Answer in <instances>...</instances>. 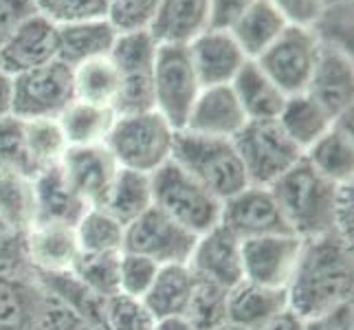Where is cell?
Returning a JSON list of instances; mask_svg holds the SVG:
<instances>
[{
  "mask_svg": "<svg viewBox=\"0 0 354 330\" xmlns=\"http://www.w3.org/2000/svg\"><path fill=\"white\" fill-rule=\"evenodd\" d=\"M352 244L337 234L304 240L286 286L288 309L304 320L352 302Z\"/></svg>",
  "mask_w": 354,
  "mask_h": 330,
  "instance_id": "obj_1",
  "label": "cell"
},
{
  "mask_svg": "<svg viewBox=\"0 0 354 330\" xmlns=\"http://www.w3.org/2000/svg\"><path fill=\"white\" fill-rule=\"evenodd\" d=\"M337 183L326 178L301 158L271 187L282 210L288 229L301 240L335 234V205L339 196Z\"/></svg>",
  "mask_w": 354,
  "mask_h": 330,
  "instance_id": "obj_2",
  "label": "cell"
},
{
  "mask_svg": "<svg viewBox=\"0 0 354 330\" xmlns=\"http://www.w3.org/2000/svg\"><path fill=\"white\" fill-rule=\"evenodd\" d=\"M172 161L196 178L221 201L249 185L234 139L205 137L189 130H176Z\"/></svg>",
  "mask_w": 354,
  "mask_h": 330,
  "instance_id": "obj_3",
  "label": "cell"
},
{
  "mask_svg": "<svg viewBox=\"0 0 354 330\" xmlns=\"http://www.w3.org/2000/svg\"><path fill=\"white\" fill-rule=\"evenodd\" d=\"M176 130L156 110L117 115L115 126L106 139L119 167L152 174L172 158Z\"/></svg>",
  "mask_w": 354,
  "mask_h": 330,
  "instance_id": "obj_4",
  "label": "cell"
},
{
  "mask_svg": "<svg viewBox=\"0 0 354 330\" xmlns=\"http://www.w3.org/2000/svg\"><path fill=\"white\" fill-rule=\"evenodd\" d=\"M152 205L180 227L201 236L221 223L223 201L189 176L172 158L150 174Z\"/></svg>",
  "mask_w": 354,
  "mask_h": 330,
  "instance_id": "obj_5",
  "label": "cell"
},
{
  "mask_svg": "<svg viewBox=\"0 0 354 330\" xmlns=\"http://www.w3.org/2000/svg\"><path fill=\"white\" fill-rule=\"evenodd\" d=\"M234 145L247 172L249 185L271 187L279 176H284L304 158V152L288 139L277 119L247 121L234 137Z\"/></svg>",
  "mask_w": 354,
  "mask_h": 330,
  "instance_id": "obj_6",
  "label": "cell"
},
{
  "mask_svg": "<svg viewBox=\"0 0 354 330\" xmlns=\"http://www.w3.org/2000/svg\"><path fill=\"white\" fill-rule=\"evenodd\" d=\"M158 44L150 31L119 33L111 59L119 73L117 115L141 113L154 108V66Z\"/></svg>",
  "mask_w": 354,
  "mask_h": 330,
  "instance_id": "obj_7",
  "label": "cell"
},
{
  "mask_svg": "<svg viewBox=\"0 0 354 330\" xmlns=\"http://www.w3.org/2000/svg\"><path fill=\"white\" fill-rule=\"evenodd\" d=\"M73 100V68L59 59L11 77V115L18 119H57Z\"/></svg>",
  "mask_w": 354,
  "mask_h": 330,
  "instance_id": "obj_8",
  "label": "cell"
},
{
  "mask_svg": "<svg viewBox=\"0 0 354 330\" xmlns=\"http://www.w3.org/2000/svg\"><path fill=\"white\" fill-rule=\"evenodd\" d=\"M203 84L192 64L187 44H158L154 66V110L174 130H183Z\"/></svg>",
  "mask_w": 354,
  "mask_h": 330,
  "instance_id": "obj_9",
  "label": "cell"
},
{
  "mask_svg": "<svg viewBox=\"0 0 354 330\" xmlns=\"http://www.w3.org/2000/svg\"><path fill=\"white\" fill-rule=\"evenodd\" d=\"M319 51L322 42L313 29L288 24L282 35L255 62L288 97L306 93Z\"/></svg>",
  "mask_w": 354,
  "mask_h": 330,
  "instance_id": "obj_10",
  "label": "cell"
},
{
  "mask_svg": "<svg viewBox=\"0 0 354 330\" xmlns=\"http://www.w3.org/2000/svg\"><path fill=\"white\" fill-rule=\"evenodd\" d=\"M196 238L192 231L180 227L161 210L152 205L148 212L126 225L124 251H132L154 260L158 266L187 264Z\"/></svg>",
  "mask_w": 354,
  "mask_h": 330,
  "instance_id": "obj_11",
  "label": "cell"
},
{
  "mask_svg": "<svg viewBox=\"0 0 354 330\" xmlns=\"http://www.w3.org/2000/svg\"><path fill=\"white\" fill-rule=\"evenodd\" d=\"M304 240L295 234H273L242 240V277L247 282L286 288Z\"/></svg>",
  "mask_w": 354,
  "mask_h": 330,
  "instance_id": "obj_12",
  "label": "cell"
},
{
  "mask_svg": "<svg viewBox=\"0 0 354 330\" xmlns=\"http://www.w3.org/2000/svg\"><path fill=\"white\" fill-rule=\"evenodd\" d=\"M221 225L227 227L238 240L288 234L290 231L273 192L260 185H247L234 196L225 199Z\"/></svg>",
  "mask_w": 354,
  "mask_h": 330,
  "instance_id": "obj_13",
  "label": "cell"
},
{
  "mask_svg": "<svg viewBox=\"0 0 354 330\" xmlns=\"http://www.w3.org/2000/svg\"><path fill=\"white\" fill-rule=\"evenodd\" d=\"M59 169L73 192L88 207H102L117 178L119 165L106 143L68 145Z\"/></svg>",
  "mask_w": 354,
  "mask_h": 330,
  "instance_id": "obj_14",
  "label": "cell"
},
{
  "mask_svg": "<svg viewBox=\"0 0 354 330\" xmlns=\"http://www.w3.org/2000/svg\"><path fill=\"white\" fill-rule=\"evenodd\" d=\"M187 266L198 279L231 291L242 282V240L218 223L196 238Z\"/></svg>",
  "mask_w": 354,
  "mask_h": 330,
  "instance_id": "obj_15",
  "label": "cell"
},
{
  "mask_svg": "<svg viewBox=\"0 0 354 330\" xmlns=\"http://www.w3.org/2000/svg\"><path fill=\"white\" fill-rule=\"evenodd\" d=\"M27 264L38 275L71 273L80 260L75 227L62 223H33L24 234Z\"/></svg>",
  "mask_w": 354,
  "mask_h": 330,
  "instance_id": "obj_16",
  "label": "cell"
},
{
  "mask_svg": "<svg viewBox=\"0 0 354 330\" xmlns=\"http://www.w3.org/2000/svg\"><path fill=\"white\" fill-rule=\"evenodd\" d=\"M53 59H57V27L40 14L24 20L0 48V71L11 77Z\"/></svg>",
  "mask_w": 354,
  "mask_h": 330,
  "instance_id": "obj_17",
  "label": "cell"
},
{
  "mask_svg": "<svg viewBox=\"0 0 354 330\" xmlns=\"http://www.w3.org/2000/svg\"><path fill=\"white\" fill-rule=\"evenodd\" d=\"M247 121L249 119L231 84H223V86H205L198 93L183 130L205 134V137L234 139Z\"/></svg>",
  "mask_w": 354,
  "mask_h": 330,
  "instance_id": "obj_18",
  "label": "cell"
},
{
  "mask_svg": "<svg viewBox=\"0 0 354 330\" xmlns=\"http://www.w3.org/2000/svg\"><path fill=\"white\" fill-rule=\"evenodd\" d=\"M306 93L317 104L324 106L326 113L333 119L352 110V97H354L352 55L339 51V48L322 46Z\"/></svg>",
  "mask_w": 354,
  "mask_h": 330,
  "instance_id": "obj_19",
  "label": "cell"
},
{
  "mask_svg": "<svg viewBox=\"0 0 354 330\" xmlns=\"http://www.w3.org/2000/svg\"><path fill=\"white\" fill-rule=\"evenodd\" d=\"M187 48L203 89L231 84L247 62V55L227 29H207L194 38Z\"/></svg>",
  "mask_w": 354,
  "mask_h": 330,
  "instance_id": "obj_20",
  "label": "cell"
},
{
  "mask_svg": "<svg viewBox=\"0 0 354 330\" xmlns=\"http://www.w3.org/2000/svg\"><path fill=\"white\" fill-rule=\"evenodd\" d=\"M46 291L35 273H0V330H42Z\"/></svg>",
  "mask_w": 354,
  "mask_h": 330,
  "instance_id": "obj_21",
  "label": "cell"
},
{
  "mask_svg": "<svg viewBox=\"0 0 354 330\" xmlns=\"http://www.w3.org/2000/svg\"><path fill=\"white\" fill-rule=\"evenodd\" d=\"M304 158L326 178L337 185L352 183L354 174V145H352V110L339 115L330 130L304 152Z\"/></svg>",
  "mask_w": 354,
  "mask_h": 330,
  "instance_id": "obj_22",
  "label": "cell"
},
{
  "mask_svg": "<svg viewBox=\"0 0 354 330\" xmlns=\"http://www.w3.org/2000/svg\"><path fill=\"white\" fill-rule=\"evenodd\" d=\"M35 223H62L77 225L82 214L88 210L73 187L66 183L59 165L46 167L33 176Z\"/></svg>",
  "mask_w": 354,
  "mask_h": 330,
  "instance_id": "obj_23",
  "label": "cell"
},
{
  "mask_svg": "<svg viewBox=\"0 0 354 330\" xmlns=\"http://www.w3.org/2000/svg\"><path fill=\"white\" fill-rule=\"evenodd\" d=\"M288 309L286 288L260 286L242 279L229 291L227 322L244 330H260L268 322Z\"/></svg>",
  "mask_w": 354,
  "mask_h": 330,
  "instance_id": "obj_24",
  "label": "cell"
},
{
  "mask_svg": "<svg viewBox=\"0 0 354 330\" xmlns=\"http://www.w3.org/2000/svg\"><path fill=\"white\" fill-rule=\"evenodd\" d=\"M209 29V0H163L150 24L156 44H189Z\"/></svg>",
  "mask_w": 354,
  "mask_h": 330,
  "instance_id": "obj_25",
  "label": "cell"
},
{
  "mask_svg": "<svg viewBox=\"0 0 354 330\" xmlns=\"http://www.w3.org/2000/svg\"><path fill=\"white\" fill-rule=\"evenodd\" d=\"M117 29L108 20L57 27V59L75 68L88 59L108 57L117 42Z\"/></svg>",
  "mask_w": 354,
  "mask_h": 330,
  "instance_id": "obj_26",
  "label": "cell"
},
{
  "mask_svg": "<svg viewBox=\"0 0 354 330\" xmlns=\"http://www.w3.org/2000/svg\"><path fill=\"white\" fill-rule=\"evenodd\" d=\"M238 102L249 121L277 119L282 113L286 95L277 89V84L258 66L255 59H247L231 82Z\"/></svg>",
  "mask_w": 354,
  "mask_h": 330,
  "instance_id": "obj_27",
  "label": "cell"
},
{
  "mask_svg": "<svg viewBox=\"0 0 354 330\" xmlns=\"http://www.w3.org/2000/svg\"><path fill=\"white\" fill-rule=\"evenodd\" d=\"M286 27V18L268 0H253L227 31L234 35L247 59H258Z\"/></svg>",
  "mask_w": 354,
  "mask_h": 330,
  "instance_id": "obj_28",
  "label": "cell"
},
{
  "mask_svg": "<svg viewBox=\"0 0 354 330\" xmlns=\"http://www.w3.org/2000/svg\"><path fill=\"white\" fill-rule=\"evenodd\" d=\"M196 286V275L187 264H165L158 268L150 291L143 295L145 309L154 320L185 315L192 291Z\"/></svg>",
  "mask_w": 354,
  "mask_h": 330,
  "instance_id": "obj_29",
  "label": "cell"
},
{
  "mask_svg": "<svg viewBox=\"0 0 354 330\" xmlns=\"http://www.w3.org/2000/svg\"><path fill=\"white\" fill-rule=\"evenodd\" d=\"M333 121L335 119L326 113V108L317 104L308 93L288 95L282 113L277 115V124L301 152L319 141L330 130Z\"/></svg>",
  "mask_w": 354,
  "mask_h": 330,
  "instance_id": "obj_30",
  "label": "cell"
},
{
  "mask_svg": "<svg viewBox=\"0 0 354 330\" xmlns=\"http://www.w3.org/2000/svg\"><path fill=\"white\" fill-rule=\"evenodd\" d=\"M117 119V110L111 106L88 104L73 100L64 113L57 117L68 145H100L106 143Z\"/></svg>",
  "mask_w": 354,
  "mask_h": 330,
  "instance_id": "obj_31",
  "label": "cell"
},
{
  "mask_svg": "<svg viewBox=\"0 0 354 330\" xmlns=\"http://www.w3.org/2000/svg\"><path fill=\"white\" fill-rule=\"evenodd\" d=\"M102 207L106 212H111L121 225H130L132 220H137L141 214H145L152 207L150 174L119 167L117 178Z\"/></svg>",
  "mask_w": 354,
  "mask_h": 330,
  "instance_id": "obj_32",
  "label": "cell"
},
{
  "mask_svg": "<svg viewBox=\"0 0 354 330\" xmlns=\"http://www.w3.org/2000/svg\"><path fill=\"white\" fill-rule=\"evenodd\" d=\"M119 89V73L111 55L88 59V62L73 68V91H75V100L80 102L115 108Z\"/></svg>",
  "mask_w": 354,
  "mask_h": 330,
  "instance_id": "obj_33",
  "label": "cell"
},
{
  "mask_svg": "<svg viewBox=\"0 0 354 330\" xmlns=\"http://www.w3.org/2000/svg\"><path fill=\"white\" fill-rule=\"evenodd\" d=\"M126 225L106 212L104 207H88L75 225L82 253H121Z\"/></svg>",
  "mask_w": 354,
  "mask_h": 330,
  "instance_id": "obj_34",
  "label": "cell"
},
{
  "mask_svg": "<svg viewBox=\"0 0 354 330\" xmlns=\"http://www.w3.org/2000/svg\"><path fill=\"white\" fill-rule=\"evenodd\" d=\"M0 220L16 234H27L35 223L33 178L0 174Z\"/></svg>",
  "mask_w": 354,
  "mask_h": 330,
  "instance_id": "obj_35",
  "label": "cell"
},
{
  "mask_svg": "<svg viewBox=\"0 0 354 330\" xmlns=\"http://www.w3.org/2000/svg\"><path fill=\"white\" fill-rule=\"evenodd\" d=\"M24 145L35 167V174L46 167H55L62 161L68 143L57 119H29L24 121Z\"/></svg>",
  "mask_w": 354,
  "mask_h": 330,
  "instance_id": "obj_36",
  "label": "cell"
},
{
  "mask_svg": "<svg viewBox=\"0 0 354 330\" xmlns=\"http://www.w3.org/2000/svg\"><path fill=\"white\" fill-rule=\"evenodd\" d=\"M119 255L121 253H82L71 273L93 295L108 300L119 293Z\"/></svg>",
  "mask_w": 354,
  "mask_h": 330,
  "instance_id": "obj_37",
  "label": "cell"
},
{
  "mask_svg": "<svg viewBox=\"0 0 354 330\" xmlns=\"http://www.w3.org/2000/svg\"><path fill=\"white\" fill-rule=\"evenodd\" d=\"M229 291L196 277V286L185 311V320L196 330H214L227 322Z\"/></svg>",
  "mask_w": 354,
  "mask_h": 330,
  "instance_id": "obj_38",
  "label": "cell"
},
{
  "mask_svg": "<svg viewBox=\"0 0 354 330\" xmlns=\"http://www.w3.org/2000/svg\"><path fill=\"white\" fill-rule=\"evenodd\" d=\"M0 174L35 176V167L24 145V124L14 115L0 119Z\"/></svg>",
  "mask_w": 354,
  "mask_h": 330,
  "instance_id": "obj_39",
  "label": "cell"
},
{
  "mask_svg": "<svg viewBox=\"0 0 354 330\" xmlns=\"http://www.w3.org/2000/svg\"><path fill=\"white\" fill-rule=\"evenodd\" d=\"M35 9L55 27L108 20V0H35Z\"/></svg>",
  "mask_w": 354,
  "mask_h": 330,
  "instance_id": "obj_40",
  "label": "cell"
},
{
  "mask_svg": "<svg viewBox=\"0 0 354 330\" xmlns=\"http://www.w3.org/2000/svg\"><path fill=\"white\" fill-rule=\"evenodd\" d=\"M156 320L137 297L117 295L104 300V326L106 330H154Z\"/></svg>",
  "mask_w": 354,
  "mask_h": 330,
  "instance_id": "obj_41",
  "label": "cell"
},
{
  "mask_svg": "<svg viewBox=\"0 0 354 330\" xmlns=\"http://www.w3.org/2000/svg\"><path fill=\"white\" fill-rule=\"evenodd\" d=\"M158 266L154 260L145 255L121 251L119 255V293L128 297L143 300L145 293L150 291L154 277L158 273Z\"/></svg>",
  "mask_w": 354,
  "mask_h": 330,
  "instance_id": "obj_42",
  "label": "cell"
},
{
  "mask_svg": "<svg viewBox=\"0 0 354 330\" xmlns=\"http://www.w3.org/2000/svg\"><path fill=\"white\" fill-rule=\"evenodd\" d=\"M163 0H108V22L117 33L148 31Z\"/></svg>",
  "mask_w": 354,
  "mask_h": 330,
  "instance_id": "obj_43",
  "label": "cell"
},
{
  "mask_svg": "<svg viewBox=\"0 0 354 330\" xmlns=\"http://www.w3.org/2000/svg\"><path fill=\"white\" fill-rule=\"evenodd\" d=\"M0 273H33L24 255V236L0 220Z\"/></svg>",
  "mask_w": 354,
  "mask_h": 330,
  "instance_id": "obj_44",
  "label": "cell"
},
{
  "mask_svg": "<svg viewBox=\"0 0 354 330\" xmlns=\"http://www.w3.org/2000/svg\"><path fill=\"white\" fill-rule=\"evenodd\" d=\"M292 27L313 29L326 7V0H268Z\"/></svg>",
  "mask_w": 354,
  "mask_h": 330,
  "instance_id": "obj_45",
  "label": "cell"
},
{
  "mask_svg": "<svg viewBox=\"0 0 354 330\" xmlns=\"http://www.w3.org/2000/svg\"><path fill=\"white\" fill-rule=\"evenodd\" d=\"M33 14H38L35 0H0V48L11 38V33Z\"/></svg>",
  "mask_w": 354,
  "mask_h": 330,
  "instance_id": "obj_46",
  "label": "cell"
},
{
  "mask_svg": "<svg viewBox=\"0 0 354 330\" xmlns=\"http://www.w3.org/2000/svg\"><path fill=\"white\" fill-rule=\"evenodd\" d=\"M253 0H209V29H229Z\"/></svg>",
  "mask_w": 354,
  "mask_h": 330,
  "instance_id": "obj_47",
  "label": "cell"
},
{
  "mask_svg": "<svg viewBox=\"0 0 354 330\" xmlns=\"http://www.w3.org/2000/svg\"><path fill=\"white\" fill-rule=\"evenodd\" d=\"M306 330H352V302L306 320Z\"/></svg>",
  "mask_w": 354,
  "mask_h": 330,
  "instance_id": "obj_48",
  "label": "cell"
},
{
  "mask_svg": "<svg viewBox=\"0 0 354 330\" xmlns=\"http://www.w3.org/2000/svg\"><path fill=\"white\" fill-rule=\"evenodd\" d=\"M335 234L352 244V183L339 187L335 205Z\"/></svg>",
  "mask_w": 354,
  "mask_h": 330,
  "instance_id": "obj_49",
  "label": "cell"
},
{
  "mask_svg": "<svg viewBox=\"0 0 354 330\" xmlns=\"http://www.w3.org/2000/svg\"><path fill=\"white\" fill-rule=\"evenodd\" d=\"M260 330H306V320L299 317L295 311H282L277 317H273L266 326H262Z\"/></svg>",
  "mask_w": 354,
  "mask_h": 330,
  "instance_id": "obj_50",
  "label": "cell"
},
{
  "mask_svg": "<svg viewBox=\"0 0 354 330\" xmlns=\"http://www.w3.org/2000/svg\"><path fill=\"white\" fill-rule=\"evenodd\" d=\"M11 115V75L0 71V119Z\"/></svg>",
  "mask_w": 354,
  "mask_h": 330,
  "instance_id": "obj_51",
  "label": "cell"
},
{
  "mask_svg": "<svg viewBox=\"0 0 354 330\" xmlns=\"http://www.w3.org/2000/svg\"><path fill=\"white\" fill-rule=\"evenodd\" d=\"M154 330H196L185 317L178 315V317H163V320H156Z\"/></svg>",
  "mask_w": 354,
  "mask_h": 330,
  "instance_id": "obj_52",
  "label": "cell"
},
{
  "mask_svg": "<svg viewBox=\"0 0 354 330\" xmlns=\"http://www.w3.org/2000/svg\"><path fill=\"white\" fill-rule=\"evenodd\" d=\"M214 330H244V328H240V326H236V324H231V322H225V324H221V326L214 328Z\"/></svg>",
  "mask_w": 354,
  "mask_h": 330,
  "instance_id": "obj_53",
  "label": "cell"
}]
</instances>
